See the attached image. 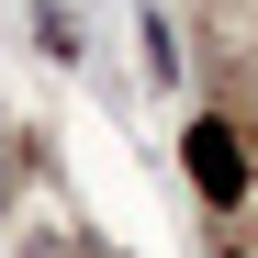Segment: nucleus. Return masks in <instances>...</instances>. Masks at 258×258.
<instances>
[{
	"label": "nucleus",
	"mask_w": 258,
	"mask_h": 258,
	"mask_svg": "<svg viewBox=\"0 0 258 258\" xmlns=\"http://www.w3.org/2000/svg\"><path fill=\"white\" fill-rule=\"evenodd\" d=\"M180 168H191V191H202L213 213H236V202H247V157H236V123H213V112H202L191 135H180Z\"/></svg>",
	"instance_id": "f257e3e1"
},
{
	"label": "nucleus",
	"mask_w": 258,
	"mask_h": 258,
	"mask_svg": "<svg viewBox=\"0 0 258 258\" xmlns=\"http://www.w3.org/2000/svg\"><path fill=\"white\" fill-rule=\"evenodd\" d=\"M12 168H23V146H12V123H0V213H12V191H23Z\"/></svg>",
	"instance_id": "f03ea898"
}]
</instances>
